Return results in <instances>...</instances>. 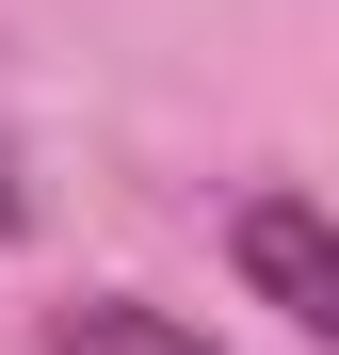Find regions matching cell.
<instances>
[{"label":"cell","instance_id":"obj_1","mask_svg":"<svg viewBox=\"0 0 339 355\" xmlns=\"http://www.w3.org/2000/svg\"><path fill=\"white\" fill-rule=\"evenodd\" d=\"M226 259H243V291L291 339H339V243H323L307 194H243V210H226Z\"/></svg>","mask_w":339,"mask_h":355},{"label":"cell","instance_id":"obj_2","mask_svg":"<svg viewBox=\"0 0 339 355\" xmlns=\"http://www.w3.org/2000/svg\"><path fill=\"white\" fill-rule=\"evenodd\" d=\"M49 355H226V339H194L146 291H81V307H49Z\"/></svg>","mask_w":339,"mask_h":355},{"label":"cell","instance_id":"obj_3","mask_svg":"<svg viewBox=\"0 0 339 355\" xmlns=\"http://www.w3.org/2000/svg\"><path fill=\"white\" fill-rule=\"evenodd\" d=\"M17 210H33V194H17V162H0V243H17Z\"/></svg>","mask_w":339,"mask_h":355}]
</instances>
